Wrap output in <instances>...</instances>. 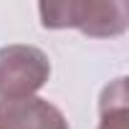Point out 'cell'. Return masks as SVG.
Returning <instances> with one entry per match:
<instances>
[{
  "mask_svg": "<svg viewBox=\"0 0 129 129\" xmlns=\"http://www.w3.org/2000/svg\"><path fill=\"white\" fill-rule=\"evenodd\" d=\"M41 25L48 30L76 28L89 38H116L129 28V5L124 0H61L38 3Z\"/></svg>",
  "mask_w": 129,
  "mask_h": 129,
  "instance_id": "obj_1",
  "label": "cell"
},
{
  "mask_svg": "<svg viewBox=\"0 0 129 129\" xmlns=\"http://www.w3.org/2000/svg\"><path fill=\"white\" fill-rule=\"evenodd\" d=\"M51 79L48 56L28 43H10L0 48V99L36 96Z\"/></svg>",
  "mask_w": 129,
  "mask_h": 129,
  "instance_id": "obj_2",
  "label": "cell"
},
{
  "mask_svg": "<svg viewBox=\"0 0 129 129\" xmlns=\"http://www.w3.org/2000/svg\"><path fill=\"white\" fill-rule=\"evenodd\" d=\"M0 129H69L63 111L41 96L0 99Z\"/></svg>",
  "mask_w": 129,
  "mask_h": 129,
  "instance_id": "obj_3",
  "label": "cell"
},
{
  "mask_svg": "<svg viewBox=\"0 0 129 129\" xmlns=\"http://www.w3.org/2000/svg\"><path fill=\"white\" fill-rule=\"evenodd\" d=\"M99 129H129V94H126V79L124 76L109 81L101 89Z\"/></svg>",
  "mask_w": 129,
  "mask_h": 129,
  "instance_id": "obj_4",
  "label": "cell"
}]
</instances>
